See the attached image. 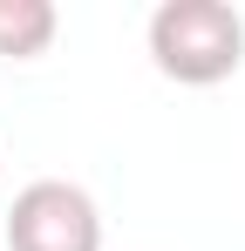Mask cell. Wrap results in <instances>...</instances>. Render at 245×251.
Returning a JSON list of instances; mask_svg holds the SVG:
<instances>
[{"label": "cell", "instance_id": "6da1fadb", "mask_svg": "<svg viewBox=\"0 0 245 251\" xmlns=\"http://www.w3.org/2000/svg\"><path fill=\"white\" fill-rule=\"evenodd\" d=\"M150 61L184 88L232 82L245 68V14L232 0H163L150 14Z\"/></svg>", "mask_w": 245, "mask_h": 251}, {"label": "cell", "instance_id": "7a4b0ae2", "mask_svg": "<svg viewBox=\"0 0 245 251\" xmlns=\"http://www.w3.org/2000/svg\"><path fill=\"white\" fill-rule=\"evenodd\" d=\"M7 251H102V210L82 183L41 176L7 210Z\"/></svg>", "mask_w": 245, "mask_h": 251}, {"label": "cell", "instance_id": "3957f363", "mask_svg": "<svg viewBox=\"0 0 245 251\" xmlns=\"http://www.w3.org/2000/svg\"><path fill=\"white\" fill-rule=\"evenodd\" d=\"M55 27H61L55 0H0V61H34V54H48Z\"/></svg>", "mask_w": 245, "mask_h": 251}]
</instances>
